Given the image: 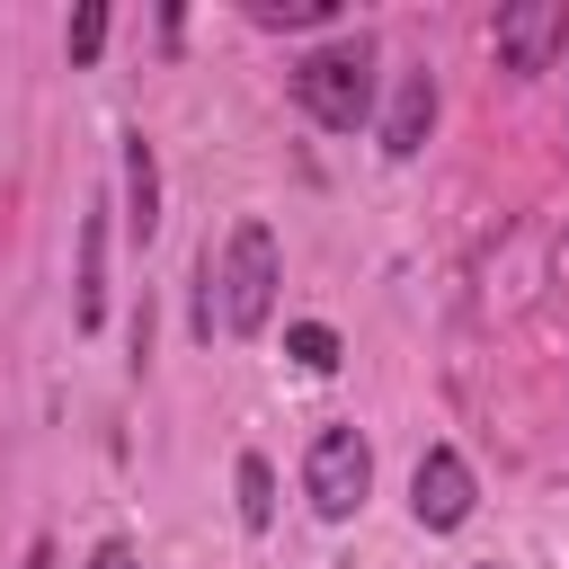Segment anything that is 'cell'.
I'll use <instances>...</instances> for the list:
<instances>
[{
  "instance_id": "obj_6",
  "label": "cell",
  "mask_w": 569,
  "mask_h": 569,
  "mask_svg": "<svg viewBox=\"0 0 569 569\" xmlns=\"http://www.w3.org/2000/svg\"><path fill=\"white\" fill-rule=\"evenodd\" d=\"M116 151H124V240L151 249V231H160V151H151L142 124H124Z\"/></svg>"
},
{
  "instance_id": "obj_10",
  "label": "cell",
  "mask_w": 569,
  "mask_h": 569,
  "mask_svg": "<svg viewBox=\"0 0 569 569\" xmlns=\"http://www.w3.org/2000/svg\"><path fill=\"white\" fill-rule=\"evenodd\" d=\"M107 27H116V18H107V0H80V9H71V27H62V53H71V71H89V62L107 53Z\"/></svg>"
},
{
  "instance_id": "obj_11",
  "label": "cell",
  "mask_w": 569,
  "mask_h": 569,
  "mask_svg": "<svg viewBox=\"0 0 569 569\" xmlns=\"http://www.w3.org/2000/svg\"><path fill=\"white\" fill-rule=\"evenodd\" d=\"M284 356H293L302 373H338V356H347V347H338V329H329V320H293V329H284Z\"/></svg>"
},
{
  "instance_id": "obj_7",
  "label": "cell",
  "mask_w": 569,
  "mask_h": 569,
  "mask_svg": "<svg viewBox=\"0 0 569 569\" xmlns=\"http://www.w3.org/2000/svg\"><path fill=\"white\" fill-rule=\"evenodd\" d=\"M427 133H436V71H400L391 116H382V160H418Z\"/></svg>"
},
{
  "instance_id": "obj_4",
  "label": "cell",
  "mask_w": 569,
  "mask_h": 569,
  "mask_svg": "<svg viewBox=\"0 0 569 569\" xmlns=\"http://www.w3.org/2000/svg\"><path fill=\"white\" fill-rule=\"evenodd\" d=\"M471 507H480V480H471L462 445H427L418 471H409V516H418V533H462Z\"/></svg>"
},
{
  "instance_id": "obj_1",
  "label": "cell",
  "mask_w": 569,
  "mask_h": 569,
  "mask_svg": "<svg viewBox=\"0 0 569 569\" xmlns=\"http://www.w3.org/2000/svg\"><path fill=\"white\" fill-rule=\"evenodd\" d=\"M196 338L231 329V338H258L276 320V284H284V249L267 231V213H240L222 231V249L204 240V267H196Z\"/></svg>"
},
{
  "instance_id": "obj_5",
  "label": "cell",
  "mask_w": 569,
  "mask_h": 569,
  "mask_svg": "<svg viewBox=\"0 0 569 569\" xmlns=\"http://www.w3.org/2000/svg\"><path fill=\"white\" fill-rule=\"evenodd\" d=\"M560 36H569V0H533V9H498V62H507V71H542Z\"/></svg>"
},
{
  "instance_id": "obj_14",
  "label": "cell",
  "mask_w": 569,
  "mask_h": 569,
  "mask_svg": "<svg viewBox=\"0 0 569 569\" xmlns=\"http://www.w3.org/2000/svg\"><path fill=\"white\" fill-rule=\"evenodd\" d=\"M471 569H498V560H471Z\"/></svg>"
},
{
  "instance_id": "obj_12",
  "label": "cell",
  "mask_w": 569,
  "mask_h": 569,
  "mask_svg": "<svg viewBox=\"0 0 569 569\" xmlns=\"http://www.w3.org/2000/svg\"><path fill=\"white\" fill-rule=\"evenodd\" d=\"M338 0H249V27H329Z\"/></svg>"
},
{
  "instance_id": "obj_3",
  "label": "cell",
  "mask_w": 569,
  "mask_h": 569,
  "mask_svg": "<svg viewBox=\"0 0 569 569\" xmlns=\"http://www.w3.org/2000/svg\"><path fill=\"white\" fill-rule=\"evenodd\" d=\"M302 498H311V516H320V525L365 516V498H373V445H365V427L329 418V427L302 445Z\"/></svg>"
},
{
  "instance_id": "obj_13",
  "label": "cell",
  "mask_w": 569,
  "mask_h": 569,
  "mask_svg": "<svg viewBox=\"0 0 569 569\" xmlns=\"http://www.w3.org/2000/svg\"><path fill=\"white\" fill-rule=\"evenodd\" d=\"M80 569H142V560H133V542H124V533H98Z\"/></svg>"
},
{
  "instance_id": "obj_2",
  "label": "cell",
  "mask_w": 569,
  "mask_h": 569,
  "mask_svg": "<svg viewBox=\"0 0 569 569\" xmlns=\"http://www.w3.org/2000/svg\"><path fill=\"white\" fill-rule=\"evenodd\" d=\"M284 89H293V107H302L320 133H356V124H373V36H329V44L293 53Z\"/></svg>"
},
{
  "instance_id": "obj_9",
  "label": "cell",
  "mask_w": 569,
  "mask_h": 569,
  "mask_svg": "<svg viewBox=\"0 0 569 569\" xmlns=\"http://www.w3.org/2000/svg\"><path fill=\"white\" fill-rule=\"evenodd\" d=\"M231 489H240V525L267 533V525H276V471H267V453H240V462H231Z\"/></svg>"
},
{
  "instance_id": "obj_8",
  "label": "cell",
  "mask_w": 569,
  "mask_h": 569,
  "mask_svg": "<svg viewBox=\"0 0 569 569\" xmlns=\"http://www.w3.org/2000/svg\"><path fill=\"white\" fill-rule=\"evenodd\" d=\"M71 320H80V329L107 320V204L80 213V293H71Z\"/></svg>"
}]
</instances>
